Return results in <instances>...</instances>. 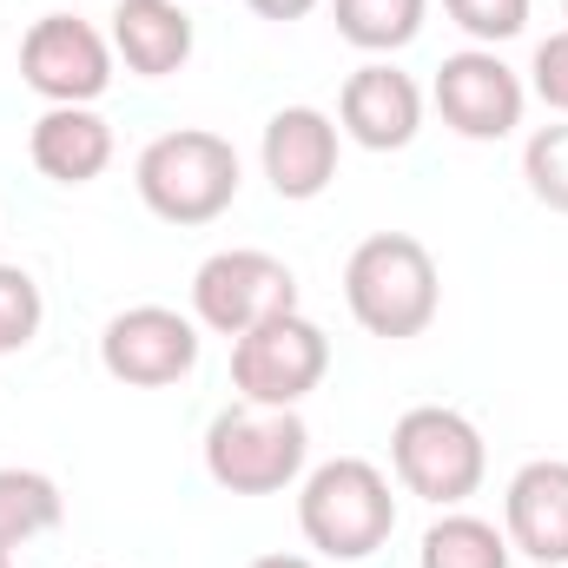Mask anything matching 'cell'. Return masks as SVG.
<instances>
[{"mask_svg": "<svg viewBox=\"0 0 568 568\" xmlns=\"http://www.w3.org/2000/svg\"><path fill=\"white\" fill-rule=\"evenodd\" d=\"M529 87H536V100H542L549 113H568V27L536 47V60H529Z\"/></svg>", "mask_w": 568, "mask_h": 568, "instance_id": "22", "label": "cell"}, {"mask_svg": "<svg viewBox=\"0 0 568 568\" xmlns=\"http://www.w3.org/2000/svg\"><path fill=\"white\" fill-rule=\"evenodd\" d=\"M278 311H297V278L272 252L232 245V252H212L192 272V317L219 337H245L252 324H265Z\"/></svg>", "mask_w": 568, "mask_h": 568, "instance_id": "7", "label": "cell"}, {"mask_svg": "<svg viewBox=\"0 0 568 568\" xmlns=\"http://www.w3.org/2000/svg\"><path fill=\"white\" fill-rule=\"evenodd\" d=\"M503 536L516 556L542 568H568V463L536 456L503 489Z\"/></svg>", "mask_w": 568, "mask_h": 568, "instance_id": "12", "label": "cell"}, {"mask_svg": "<svg viewBox=\"0 0 568 568\" xmlns=\"http://www.w3.org/2000/svg\"><path fill=\"white\" fill-rule=\"evenodd\" d=\"M145 212L165 225H212L232 199H239V152L232 140L205 133V126H179L159 133L133 165Z\"/></svg>", "mask_w": 568, "mask_h": 568, "instance_id": "3", "label": "cell"}, {"mask_svg": "<svg viewBox=\"0 0 568 568\" xmlns=\"http://www.w3.org/2000/svg\"><path fill=\"white\" fill-rule=\"evenodd\" d=\"M331 13L357 53H397L424 33L429 0H331Z\"/></svg>", "mask_w": 568, "mask_h": 568, "instance_id": "18", "label": "cell"}, {"mask_svg": "<svg viewBox=\"0 0 568 568\" xmlns=\"http://www.w3.org/2000/svg\"><path fill=\"white\" fill-rule=\"evenodd\" d=\"M331 371V337L304 317V311H278L265 324H252L245 337H232V384L245 404L265 410H297Z\"/></svg>", "mask_w": 568, "mask_h": 568, "instance_id": "6", "label": "cell"}, {"mask_svg": "<svg viewBox=\"0 0 568 568\" xmlns=\"http://www.w3.org/2000/svg\"><path fill=\"white\" fill-rule=\"evenodd\" d=\"M60 516H67V496L47 469H20V463L0 469V562H13L40 536H53Z\"/></svg>", "mask_w": 568, "mask_h": 568, "instance_id": "16", "label": "cell"}, {"mask_svg": "<svg viewBox=\"0 0 568 568\" xmlns=\"http://www.w3.org/2000/svg\"><path fill=\"white\" fill-rule=\"evenodd\" d=\"M562 20H568V7H562Z\"/></svg>", "mask_w": 568, "mask_h": 568, "instance_id": "26", "label": "cell"}, {"mask_svg": "<svg viewBox=\"0 0 568 568\" xmlns=\"http://www.w3.org/2000/svg\"><path fill=\"white\" fill-rule=\"evenodd\" d=\"M509 536L469 509H449L424 529V549H417V568H509Z\"/></svg>", "mask_w": 568, "mask_h": 568, "instance_id": "17", "label": "cell"}, {"mask_svg": "<svg viewBox=\"0 0 568 568\" xmlns=\"http://www.w3.org/2000/svg\"><path fill=\"white\" fill-rule=\"evenodd\" d=\"M27 152L53 185H93L113 165V126L93 106H47L27 133Z\"/></svg>", "mask_w": 568, "mask_h": 568, "instance_id": "15", "label": "cell"}, {"mask_svg": "<svg viewBox=\"0 0 568 568\" xmlns=\"http://www.w3.org/2000/svg\"><path fill=\"white\" fill-rule=\"evenodd\" d=\"M258 159H265L272 192L291 199V205H304V199H317L337 179V120L317 113V106H278L265 120Z\"/></svg>", "mask_w": 568, "mask_h": 568, "instance_id": "13", "label": "cell"}, {"mask_svg": "<svg viewBox=\"0 0 568 568\" xmlns=\"http://www.w3.org/2000/svg\"><path fill=\"white\" fill-rule=\"evenodd\" d=\"M20 80L47 106H93L113 87V40L80 13H40L20 40Z\"/></svg>", "mask_w": 568, "mask_h": 568, "instance_id": "8", "label": "cell"}, {"mask_svg": "<svg viewBox=\"0 0 568 568\" xmlns=\"http://www.w3.org/2000/svg\"><path fill=\"white\" fill-rule=\"evenodd\" d=\"M390 469L410 496H424L436 509H456L483 489L489 476V449H483V429L469 424L463 410L449 404H417L404 410L390 429Z\"/></svg>", "mask_w": 568, "mask_h": 568, "instance_id": "5", "label": "cell"}, {"mask_svg": "<svg viewBox=\"0 0 568 568\" xmlns=\"http://www.w3.org/2000/svg\"><path fill=\"white\" fill-rule=\"evenodd\" d=\"M113 53L126 60V73L165 80L192 60V13L179 0H113Z\"/></svg>", "mask_w": 568, "mask_h": 568, "instance_id": "14", "label": "cell"}, {"mask_svg": "<svg viewBox=\"0 0 568 568\" xmlns=\"http://www.w3.org/2000/svg\"><path fill=\"white\" fill-rule=\"evenodd\" d=\"M436 113L449 133L489 145V140H509L523 126V106H529V87L523 73L496 53V47H463L436 67V87H429Z\"/></svg>", "mask_w": 568, "mask_h": 568, "instance_id": "9", "label": "cell"}, {"mask_svg": "<svg viewBox=\"0 0 568 568\" xmlns=\"http://www.w3.org/2000/svg\"><path fill=\"white\" fill-rule=\"evenodd\" d=\"M311 429L297 410H265V404H232L205 429V476L232 496H278L304 476Z\"/></svg>", "mask_w": 568, "mask_h": 568, "instance_id": "4", "label": "cell"}, {"mask_svg": "<svg viewBox=\"0 0 568 568\" xmlns=\"http://www.w3.org/2000/svg\"><path fill=\"white\" fill-rule=\"evenodd\" d=\"M40 317H47V297H40L33 272L0 265V357L27 351V344L40 337Z\"/></svg>", "mask_w": 568, "mask_h": 568, "instance_id": "19", "label": "cell"}, {"mask_svg": "<svg viewBox=\"0 0 568 568\" xmlns=\"http://www.w3.org/2000/svg\"><path fill=\"white\" fill-rule=\"evenodd\" d=\"M245 7H252V13H265V20H304L317 0H245Z\"/></svg>", "mask_w": 568, "mask_h": 568, "instance_id": "23", "label": "cell"}, {"mask_svg": "<svg viewBox=\"0 0 568 568\" xmlns=\"http://www.w3.org/2000/svg\"><path fill=\"white\" fill-rule=\"evenodd\" d=\"M100 364H106V377H120L133 390H165V384L192 377L199 324L172 304H126L100 331Z\"/></svg>", "mask_w": 568, "mask_h": 568, "instance_id": "10", "label": "cell"}, {"mask_svg": "<svg viewBox=\"0 0 568 568\" xmlns=\"http://www.w3.org/2000/svg\"><path fill=\"white\" fill-rule=\"evenodd\" d=\"M297 529L317 556L331 562H364L390 542L397 529V496L390 476L364 456H331L304 476L297 489Z\"/></svg>", "mask_w": 568, "mask_h": 568, "instance_id": "1", "label": "cell"}, {"mask_svg": "<svg viewBox=\"0 0 568 568\" xmlns=\"http://www.w3.org/2000/svg\"><path fill=\"white\" fill-rule=\"evenodd\" d=\"M523 179H529V192L549 212H568V120L529 133V145H523Z\"/></svg>", "mask_w": 568, "mask_h": 568, "instance_id": "20", "label": "cell"}, {"mask_svg": "<svg viewBox=\"0 0 568 568\" xmlns=\"http://www.w3.org/2000/svg\"><path fill=\"white\" fill-rule=\"evenodd\" d=\"M424 126V87L390 67V60H364L344 93H337V133L364 145V152H404Z\"/></svg>", "mask_w": 568, "mask_h": 568, "instance_id": "11", "label": "cell"}, {"mask_svg": "<svg viewBox=\"0 0 568 568\" xmlns=\"http://www.w3.org/2000/svg\"><path fill=\"white\" fill-rule=\"evenodd\" d=\"M245 568H317L311 556H258V562H245Z\"/></svg>", "mask_w": 568, "mask_h": 568, "instance_id": "24", "label": "cell"}, {"mask_svg": "<svg viewBox=\"0 0 568 568\" xmlns=\"http://www.w3.org/2000/svg\"><path fill=\"white\" fill-rule=\"evenodd\" d=\"M436 258L410 232H371L344 265V304L371 337H424L436 317Z\"/></svg>", "mask_w": 568, "mask_h": 568, "instance_id": "2", "label": "cell"}, {"mask_svg": "<svg viewBox=\"0 0 568 568\" xmlns=\"http://www.w3.org/2000/svg\"><path fill=\"white\" fill-rule=\"evenodd\" d=\"M0 568H13V562H0Z\"/></svg>", "mask_w": 568, "mask_h": 568, "instance_id": "25", "label": "cell"}, {"mask_svg": "<svg viewBox=\"0 0 568 568\" xmlns=\"http://www.w3.org/2000/svg\"><path fill=\"white\" fill-rule=\"evenodd\" d=\"M443 7L476 47H503L529 27V0H443Z\"/></svg>", "mask_w": 568, "mask_h": 568, "instance_id": "21", "label": "cell"}]
</instances>
